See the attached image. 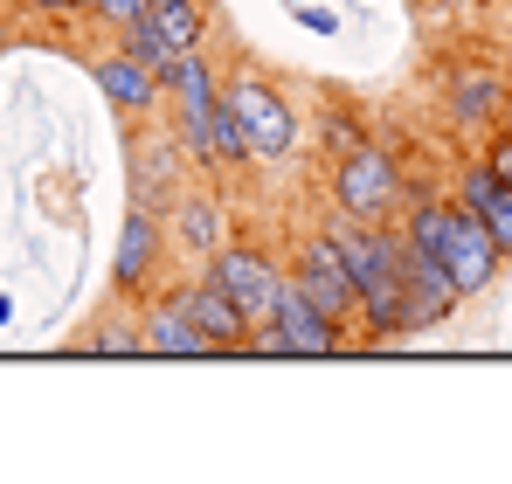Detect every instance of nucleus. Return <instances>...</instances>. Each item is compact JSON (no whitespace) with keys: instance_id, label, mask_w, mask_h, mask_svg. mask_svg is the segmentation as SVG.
Masks as SVG:
<instances>
[{"instance_id":"27","label":"nucleus","mask_w":512,"mask_h":484,"mask_svg":"<svg viewBox=\"0 0 512 484\" xmlns=\"http://www.w3.org/2000/svg\"><path fill=\"white\" fill-rule=\"evenodd\" d=\"M0 49H7V28H0Z\"/></svg>"},{"instance_id":"28","label":"nucleus","mask_w":512,"mask_h":484,"mask_svg":"<svg viewBox=\"0 0 512 484\" xmlns=\"http://www.w3.org/2000/svg\"><path fill=\"white\" fill-rule=\"evenodd\" d=\"M499 7H506V14H512V0H499Z\"/></svg>"},{"instance_id":"3","label":"nucleus","mask_w":512,"mask_h":484,"mask_svg":"<svg viewBox=\"0 0 512 484\" xmlns=\"http://www.w3.org/2000/svg\"><path fill=\"white\" fill-rule=\"evenodd\" d=\"M243 319L256 325H270V312H277V291H284V263L270 256V249H256V242H222L215 256H208V270H201Z\"/></svg>"},{"instance_id":"24","label":"nucleus","mask_w":512,"mask_h":484,"mask_svg":"<svg viewBox=\"0 0 512 484\" xmlns=\"http://www.w3.org/2000/svg\"><path fill=\"white\" fill-rule=\"evenodd\" d=\"M298 21H305V28H319V35H333V14H326V7H298Z\"/></svg>"},{"instance_id":"20","label":"nucleus","mask_w":512,"mask_h":484,"mask_svg":"<svg viewBox=\"0 0 512 484\" xmlns=\"http://www.w3.org/2000/svg\"><path fill=\"white\" fill-rule=\"evenodd\" d=\"M319 132H326V160H340L346 146H360V118H353L346 104H326V118H319Z\"/></svg>"},{"instance_id":"5","label":"nucleus","mask_w":512,"mask_h":484,"mask_svg":"<svg viewBox=\"0 0 512 484\" xmlns=\"http://www.w3.org/2000/svg\"><path fill=\"white\" fill-rule=\"evenodd\" d=\"M215 70L201 63V49H180V70H173L167 97H173V139L187 166H208L215 173Z\"/></svg>"},{"instance_id":"17","label":"nucleus","mask_w":512,"mask_h":484,"mask_svg":"<svg viewBox=\"0 0 512 484\" xmlns=\"http://www.w3.org/2000/svg\"><path fill=\"white\" fill-rule=\"evenodd\" d=\"M173 236H180L187 256H201V263H208V256L229 242L222 201H208V194H187V187H180V194H173Z\"/></svg>"},{"instance_id":"6","label":"nucleus","mask_w":512,"mask_h":484,"mask_svg":"<svg viewBox=\"0 0 512 484\" xmlns=\"http://www.w3.org/2000/svg\"><path fill=\"white\" fill-rule=\"evenodd\" d=\"M436 256H443V270H450V284H457V298H478L492 277H499V242L485 236V222L471 215V208H443V236H436Z\"/></svg>"},{"instance_id":"18","label":"nucleus","mask_w":512,"mask_h":484,"mask_svg":"<svg viewBox=\"0 0 512 484\" xmlns=\"http://www.w3.org/2000/svg\"><path fill=\"white\" fill-rule=\"evenodd\" d=\"M118 49H132V56H139V63H146V70H153L160 83H173V70H180V49H173V42L160 35V28H153V21H132V28L118 35Z\"/></svg>"},{"instance_id":"1","label":"nucleus","mask_w":512,"mask_h":484,"mask_svg":"<svg viewBox=\"0 0 512 484\" xmlns=\"http://www.w3.org/2000/svg\"><path fill=\"white\" fill-rule=\"evenodd\" d=\"M291 146H298V111L284 104L277 83L236 70L215 90V173H229V166H277V160H291Z\"/></svg>"},{"instance_id":"11","label":"nucleus","mask_w":512,"mask_h":484,"mask_svg":"<svg viewBox=\"0 0 512 484\" xmlns=\"http://www.w3.org/2000/svg\"><path fill=\"white\" fill-rule=\"evenodd\" d=\"M90 77H97V90H104V104H118L125 118H153L160 97H167V83L153 77L132 49H104V56L90 63Z\"/></svg>"},{"instance_id":"2","label":"nucleus","mask_w":512,"mask_h":484,"mask_svg":"<svg viewBox=\"0 0 512 484\" xmlns=\"http://www.w3.org/2000/svg\"><path fill=\"white\" fill-rule=\"evenodd\" d=\"M326 236L346 263V284H353V305H360V325L395 339V332H416V312H409V291H402V270H395V229L381 222H353V215H333Z\"/></svg>"},{"instance_id":"7","label":"nucleus","mask_w":512,"mask_h":484,"mask_svg":"<svg viewBox=\"0 0 512 484\" xmlns=\"http://www.w3.org/2000/svg\"><path fill=\"white\" fill-rule=\"evenodd\" d=\"M291 284L326 312L333 325H353L360 319V305H353V284H346V263H340V249H333V236L319 229V236H305L298 242V263H291Z\"/></svg>"},{"instance_id":"22","label":"nucleus","mask_w":512,"mask_h":484,"mask_svg":"<svg viewBox=\"0 0 512 484\" xmlns=\"http://www.w3.org/2000/svg\"><path fill=\"white\" fill-rule=\"evenodd\" d=\"M478 166H485V173H492V180H499V187H512V132H506V125H499V132H492V146H485V153H478Z\"/></svg>"},{"instance_id":"10","label":"nucleus","mask_w":512,"mask_h":484,"mask_svg":"<svg viewBox=\"0 0 512 484\" xmlns=\"http://www.w3.org/2000/svg\"><path fill=\"white\" fill-rule=\"evenodd\" d=\"M499 104H506V77L492 63H450L443 70V111L457 132H478V125H499Z\"/></svg>"},{"instance_id":"16","label":"nucleus","mask_w":512,"mask_h":484,"mask_svg":"<svg viewBox=\"0 0 512 484\" xmlns=\"http://www.w3.org/2000/svg\"><path fill=\"white\" fill-rule=\"evenodd\" d=\"M457 208H471L485 222V236L499 242V256H512V187H499L478 160L457 173Z\"/></svg>"},{"instance_id":"26","label":"nucleus","mask_w":512,"mask_h":484,"mask_svg":"<svg viewBox=\"0 0 512 484\" xmlns=\"http://www.w3.org/2000/svg\"><path fill=\"white\" fill-rule=\"evenodd\" d=\"M436 7H450V14H457V7H471V0H436Z\"/></svg>"},{"instance_id":"13","label":"nucleus","mask_w":512,"mask_h":484,"mask_svg":"<svg viewBox=\"0 0 512 484\" xmlns=\"http://www.w3.org/2000/svg\"><path fill=\"white\" fill-rule=\"evenodd\" d=\"M139 346L146 353H160V360H208L215 346H208V332L187 319L173 298H153L146 312H139Z\"/></svg>"},{"instance_id":"9","label":"nucleus","mask_w":512,"mask_h":484,"mask_svg":"<svg viewBox=\"0 0 512 484\" xmlns=\"http://www.w3.org/2000/svg\"><path fill=\"white\" fill-rule=\"evenodd\" d=\"M395 270H402V291H409V312H416V325H436V319H450V312L464 305L436 249H416L409 236H395Z\"/></svg>"},{"instance_id":"25","label":"nucleus","mask_w":512,"mask_h":484,"mask_svg":"<svg viewBox=\"0 0 512 484\" xmlns=\"http://www.w3.org/2000/svg\"><path fill=\"white\" fill-rule=\"evenodd\" d=\"M499 125L512 132V83H506V104H499Z\"/></svg>"},{"instance_id":"8","label":"nucleus","mask_w":512,"mask_h":484,"mask_svg":"<svg viewBox=\"0 0 512 484\" xmlns=\"http://www.w3.org/2000/svg\"><path fill=\"white\" fill-rule=\"evenodd\" d=\"M270 332H277V339H284V353H298V360H326V353H340V346H346V325L326 319V312L291 284V270H284V291H277Z\"/></svg>"},{"instance_id":"12","label":"nucleus","mask_w":512,"mask_h":484,"mask_svg":"<svg viewBox=\"0 0 512 484\" xmlns=\"http://www.w3.org/2000/svg\"><path fill=\"white\" fill-rule=\"evenodd\" d=\"M167 298H173V305H180L194 325H201V332H208V346H215V353H243V346H250V319H243V312H236V305H229V298H222L208 277L173 284Z\"/></svg>"},{"instance_id":"21","label":"nucleus","mask_w":512,"mask_h":484,"mask_svg":"<svg viewBox=\"0 0 512 484\" xmlns=\"http://www.w3.org/2000/svg\"><path fill=\"white\" fill-rule=\"evenodd\" d=\"M90 21H104L111 35H125L132 21H146V0H90Z\"/></svg>"},{"instance_id":"4","label":"nucleus","mask_w":512,"mask_h":484,"mask_svg":"<svg viewBox=\"0 0 512 484\" xmlns=\"http://www.w3.org/2000/svg\"><path fill=\"white\" fill-rule=\"evenodd\" d=\"M402 201V166L388 146H346L333 160V208H346L353 222H388V208Z\"/></svg>"},{"instance_id":"14","label":"nucleus","mask_w":512,"mask_h":484,"mask_svg":"<svg viewBox=\"0 0 512 484\" xmlns=\"http://www.w3.org/2000/svg\"><path fill=\"white\" fill-rule=\"evenodd\" d=\"M180 173H187L180 139H173V132L146 139V146L132 153V201H139V208H160L167 194H180Z\"/></svg>"},{"instance_id":"23","label":"nucleus","mask_w":512,"mask_h":484,"mask_svg":"<svg viewBox=\"0 0 512 484\" xmlns=\"http://www.w3.org/2000/svg\"><path fill=\"white\" fill-rule=\"evenodd\" d=\"M28 14H49V21H77V14H90V0H21Z\"/></svg>"},{"instance_id":"15","label":"nucleus","mask_w":512,"mask_h":484,"mask_svg":"<svg viewBox=\"0 0 512 484\" xmlns=\"http://www.w3.org/2000/svg\"><path fill=\"white\" fill-rule=\"evenodd\" d=\"M153 263H160V222H153V208L132 201L125 236H118V263H111V284L118 291H146L153 284Z\"/></svg>"},{"instance_id":"19","label":"nucleus","mask_w":512,"mask_h":484,"mask_svg":"<svg viewBox=\"0 0 512 484\" xmlns=\"http://www.w3.org/2000/svg\"><path fill=\"white\" fill-rule=\"evenodd\" d=\"M77 346H84V353H104V360H132V353H146V346H139V319H118V312L97 319Z\"/></svg>"}]
</instances>
